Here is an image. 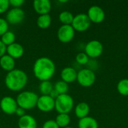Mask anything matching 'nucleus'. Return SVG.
Masks as SVG:
<instances>
[{
    "label": "nucleus",
    "mask_w": 128,
    "mask_h": 128,
    "mask_svg": "<svg viewBox=\"0 0 128 128\" xmlns=\"http://www.w3.org/2000/svg\"><path fill=\"white\" fill-rule=\"evenodd\" d=\"M33 73L40 82L50 80L56 73L55 63L48 57H40L34 62Z\"/></svg>",
    "instance_id": "f257e3e1"
},
{
    "label": "nucleus",
    "mask_w": 128,
    "mask_h": 128,
    "mask_svg": "<svg viewBox=\"0 0 128 128\" xmlns=\"http://www.w3.org/2000/svg\"><path fill=\"white\" fill-rule=\"evenodd\" d=\"M28 82V76L20 69H14L8 72L5 79V86L12 92H19L23 89Z\"/></svg>",
    "instance_id": "f03ea898"
},
{
    "label": "nucleus",
    "mask_w": 128,
    "mask_h": 128,
    "mask_svg": "<svg viewBox=\"0 0 128 128\" xmlns=\"http://www.w3.org/2000/svg\"><path fill=\"white\" fill-rule=\"evenodd\" d=\"M38 96L36 93L30 91L20 92L16 97V101L19 107L25 110H32L37 106Z\"/></svg>",
    "instance_id": "7ed1b4c3"
},
{
    "label": "nucleus",
    "mask_w": 128,
    "mask_h": 128,
    "mask_svg": "<svg viewBox=\"0 0 128 128\" xmlns=\"http://www.w3.org/2000/svg\"><path fill=\"white\" fill-rule=\"evenodd\" d=\"M74 99L68 94H60L55 100V110L58 114H68L74 108Z\"/></svg>",
    "instance_id": "20e7f679"
},
{
    "label": "nucleus",
    "mask_w": 128,
    "mask_h": 128,
    "mask_svg": "<svg viewBox=\"0 0 128 128\" xmlns=\"http://www.w3.org/2000/svg\"><path fill=\"white\" fill-rule=\"evenodd\" d=\"M95 80L96 76L94 72L89 68L82 69L79 72H77L76 80L78 83L82 87L92 86L94 83Z\"/></svg>",
    "instance_id": "39448f33"
},
{
    "label": "nucleus",
    "mask_w": 128,
    "mask_h": 128,
    "mask_svg": "<svg viewBox=\"0 0 128 128\" xmlns=\"http://www.w3.org/2000/svg\"><path fill=\"white\" fill-rule=\"evenodd\" d=\"M92 22L86 14H79L76 15L72 22V27L76 32H82L88 29Z\"/></svg>",
    "instance_id": "423d86ee"
},
{
    "label": "nucleus",
    "mask_w": 128,
    "mask_h": 128,
    "mask_svg": "<svg viewBox=\"0 0 128 128\" xmlns=\"http://www.w3.org/2000/svg\"><path fill=\"white\" fill-rule=\"evenodd\" d=\"M104 51L103 44L98 40H92L87 43L85 47V53L90 58H95L101 56Z\"/></svg>",
    "instance_id": "0eeeda50"
},
{
    "label": "nucleus",
    "mask_w": 128,
    "mask_h": 128,
    "mask_svg": "<svg viewBox=\"0 0 128 128\" xmlns=\"http://www.w3.org/2000/svg\"><path fill=\"white\" fill-rule=\"evenodd\" d=\"M75 34V30L71 25H62L57 32L58 39L64 44L70 42Z\"/></svg>",
    "instance_id": "6e6552de"
},
{
    "label": "nucleus",
    "mask_w": 128,
    "mask_h": 128,
    "mask_svg": "<svg viewBox=\"0 0 128 128\" xmlns=\"http://www.w3.org/2000/svg\"><path fill=\"white\" fill-rule=\"evenodd\" d=\"M18 105L15 99L10 96H5L0 100V109L7 115H13L15 113Z\"/></svg>",
    "instance_id": "1a4fd4ad"
},
{
    "label": "nucleus",
    "mask_w": 128,
    "mask_h": 128,
    "mask_svg": "<svg viewBox=\"0 0 128 128\" xmlns=\"http://www.w3.org/2000/svg\"><path fill=\"white\" fill-rule=\"evenodd\" d=\"M36 106L41 112H50L55 109V100L50 95H41L38 97Z\"/></svg>",
    "instance_id": "9d476101"
},
{
    "label": "nucleus",
    "mask_w": 128,
    "mask_h": 128,
    "mask_svg": "<svg viewBox=\"0 0 128 128\" xmlns=\"http://www.w3.org/2000/svg\"><path fill=\"white\" fill-rule=\"evenodd\" d=\"M25 18V12L20 8H13L9 10L6 15V20L8 23L16 25L20 23Z\"/></svg>",
    "instance_id": "9b49d317"
},
{
    "label": "nucleus",
    "mask_w": 128,
    "mask_h": 128,
    "mask_svg": "<svg viewBox=\"0 0 128 128\" xmlns=\"http://www.w3.org/2000/svg\"><path fill=\"white\" fill-rule=\"evenodd\" d=\"M92 22L94 23H100L105 19V12L104 10L98 5H93L89 8L86 14Z\"/></svg>",
    "instance_id": "f8f14e48"
},
{
    "label": "nucleus",
    "mask_w": 128,
    "mask_h": 128,
    "mask_svg": "<svg viewBox=\"0 0 128 128\" xmlns=\"http://www.w3.org/2000/svg\"><path fill=\"white\" fill-rule=\"evenodd\" d=\"M51 7L50 0H34L33 2V8L39 15L48 14L51 10Z\"/></svg>",
    "instance_id": "ddd939ff"
},
{
    "label": "nucleus",
    "mask_w": 128,
    "mask_h": 128,
    "mask_svg": "<svg viewBox=\"0 0 128 128\" xmlns=\"http://www.w3.org/2000/svg\"><path fill=\"white\" fill-rule=\"evenodd\" d=\"M7 54L14 59L21 58L24 54V48L19 43H14L7 46Z\"/></svg>",
    "instance_id": "4468645a"
},
{
    "label": "nucleus",
    "mask_w": 128,
    "mask_h": 128,
    "mask_svg": "<svg viewBox=\"0 0 128 128\" xmlns=\"http://www.w3.org/2000/svg\"><path fill=\"white\" fill-rule=\"evenodd\" d=\"M77 71L72 67H66L61 72L62 80L68 83L73 82L76 80Z\"/></svg>",
    "instance_id": "2eb2a0df"
},
{
    "label": "nucleus",
    "mask_w": 128,
    "mask_h": 128,
    "mask_svg": "<svg viewBox=\"0 0 128 128\" xmlns=\"http://www.w3.org/2000/svg\"><path fill=\"white\" fill-rule=\"evenodd\" d=\"M18 128H37V122L33 116L26 114L18 120Z\"/></svg>",
    "instance_id": "dca6fc26"
},
{
    "label": "nucleus",
    "mask_w": 128,
    "mask_h": 128,
    "mask_svg": "<svg viewBox=\"0 0 128 128\" xmlns=\"http://www.w3.org/2000/svg\"><path fill=\"white\" fill-rule=\"evenodd\" d=\"M0 67L4 70L10 72L15 69V60L8 54H5L0 58Z\"/></svg>",
    "instance_id": "f3484780"
},
{
    "label": "nucleus",
    "mask_w": 128,
    "mask_h": 128,
    "mask_svg": "<svg viewBox=\"0 0 128 128\" xmlns=\"http://www.w3.org/2000/svg\"><path fill=\"white\" fill-rule=\"evenodd\" d=\"M89 112H90V107L88 104L86 102L79 103L75 107V115L80 119L87 117Z\"/></svg>",
    "instance_id": "a211bd4d"
},
{
    "label": "nucleus",
    "mask_w": 128,
    "mask_h": 128,
    "mask_svg": "<svg viewBox=\"0 0 128 128\" xmlns=\"http://www.w3.org/2000/svg\"><path fill=\"white\" fill-rule=\"evenodd\" d=\"M79 128H98V123L97 120L92 117L87 116L79 120Z\"/></svg>",
    "instance_id": "6ab92c4d"
},
{
    "label": "nucleus",
    "mask_w": 128,
    "mask_h": 128,
    "mask_svg": "<svg viewBox=\"0 0 128 128\" xmlns=\"http://www.w3.org/2000/svg\"><path fill=\"white\" fill-rule=\"evenodd\" d=\"M51 22H52V19H51V16L49 14L39 15V16L37 19V25L40 28L42 29H46L49 28L51 25Z\"/></svg>",
    "instance_id": "aec40b11"
},
{
    "label": "nucleus",
    "mask_w": 128,
    "mask_h": 128,
    "mask_svg": "<svg viewBox=\"0 0 128 128\" xmlns=\"http://www.w3.org/2000/svg\"><path fill=\"white\" fill-rule=\"evenodd\" d=\"M59 128H64L68 127L70 122V117L68 114H58L55 120Z\"/></svg>",
    "instance_id": "412c9836"
},
{
    "label": "nucleus",
    "mask_w": 128,
    "mask_h": 128,
    "mask_svg": "<svg viewBox=\"0 0 128 128\" xmlns=\"http://www.w3.org/2000/svg\"><path fill=\"white\" fill-rule=\"evenodd\" d=\"M74 16L73 15V14L68 10H64L61 12L58 16L59 21L63 25H71L74 20Z\"/></svg>",
    "instance_id": "4be33fe9"
},
{
    "label": "nucleus",
    "mask_w": 128,
    "mask_h": 128,
    "mask_svg": "<svg viewBox=\"0 0 128 128\" xmlns=\"http://www.w3.org/2000/svg\"><path fill=\"white\" fill-rule=\"evenodd\" d=\"M54 88L52 83L50 81H42L39 85V91L41 95H50L52 90Z\"/></svg>",
    "instance_id": "5701e85b"
},
{
    "label": "nucleus",
    "mask_w": 128,
    "mask_h": 128,
    "mask_svg": "<svg viewBox=\"0 0 128 128\" xmlns=\"http://www.w3.org/2000/svg\"><path fill=\"white\" fill-rule=\"evenodd\" d=\"M15 40H16V35L11 31H8L3 35L1 36V40L6 46L15 43Z\"/></svg>",
    "instance_id": "b1692460"
},
{
    "label": "nucleus",
    "mask_w": 128,
    "mask_h": 128,
    "mask_svg": "<svg viewBox=\"0 0 128 128\" xmlns=\"http://www.w3.org/2000/svg\"><path fill=\"white\" fill-rule=\"evenodd\" d=\"M54 89L60 94H67L69 89L68 84L62 80L57 81L54 85Z\"/></svg>",
    "instance_id": "393cba45"
},
{
    "label": "nucleus",
    "mask_w": 128,
    "mask_h": 128,
    "mask_svg": "<svg viewBox=\"0 0 128 128\" xmlns=\"http://www.w3.org/2000/svg\"><path fill=\"white\" fill-rule=\"evenodd\" d=\"M117 90L122 96H128V79H123L117 84Z\"/></svg>",
    "instance_id": "a878e982"
},
{
    "label": "nucleus",
    "mask_w": 128,
    "mask_h": 128,
    "mask_svg": "<svg viewBox=\"0 0 128 128\" xmlns=\"http://www.w3.org/2000/svg\"><path fill=\"white\" fill-rule=\"evenodd\" d=\"M76 62L82 65L87 64L89 62V57L85 52H80L76 56Z\"/></svg>",
    "instance_id": "bb28decb"
},
{
    "label": "nucleus",
    "mask_w": 128,
    "mask_h": 128,
    "mask_svg": "<svg viewBox=\"0 0 128 128\" xmlns=\"http://www.w3.org/2000/svg\"><path fill=\"white\" fill-rule=\"evenodd\" d=\"M8 31V22L4 18H0V36Z\"/></svg>",
    "instance_id": "cd10ccee"
},
{
    "label": "nucleus",
    "mask_w": 128,
    "mask_h": 128,
    "mask_svg": "<svg viewBox=\"0 0 128 128\" xmlns=\"http://www.w3.org/2000/svg\"><path fill=\"white\" fill-rule=\"evenodd\" d=\"M10 6L9 0H0V14L6 12Z\"/></svg>",
    "instance_id": "c85d7f7f"
},
{
    "label": "nucleus",
    "mask_w": 128,
    "mask_h": 128,
    "mask_svg": "<svg viewBox=\"0 0 128 128\" xmlns=\"http://www.w3.org/2000/svg\"><path fill=\"white\" fill-rule=\"evenodd\" d=\"M42 128H59L55 120H48L44 122Z\"/></svg>",
    "instance_id": "c756f323"
},
{
    "label": "nucleus",
    "mask_w": 128,
    "mask_h": 128,
    "mask_svg": "<svg viewBox=\"0 0 128 128\" xmlns=\"http://www.w3.org/2000/svg\"><path fill=\"white\" fill-rule=\"evenodd\" d=\"M24 0H9L10 5L13 6V8H20L24 4Z\"/></svg>",
    "instance_id": "7c9ffc66"
},
{
    "label": "nucleus",
    "mask_w": 128,
    "mask_h": 128,
    "mask_svg": "<svg viewBox=\"0 0 128 128\" xmlns=\"http://www.w3.org/2000/svg\"><path fill=\"white\" fill-rule=\"evenodd\" d=\"M16 116H19L20 118L22 117L23 116L26 115V110H23L22 108H20V107H17V109L16 110V112L14 113Z\"/></svg>",
    "instance_id": "2f4dec72"
},
{
    "label": "nucleus",
    "mask_w": 128,
    "mask_h": 128,
    "mask_svg": "<svg viewBox=\"0 0 128 128\" xmlns=\"http://www.w3.org/2000/svg\"><path fill=\"white\" fill-rule=\"evenodd\" d=\"M6 51H7V46L0 40V58L6 54Z\"/></svg>",
    "instance_id": "473e14b6"
},
{
    "label": "nucleus",
    "mask_w": 128,
    "mask_h": 128,
    "mask_svg": "<svg viewBox=\"0 0 128 128\" xmlns=\"http://www.w3.org/2000/svg\"><path fill=\"white\" fill-rule=\"evenodd\" d=\"M50 96L52 98H53L54 100H56L58 96H59V94L53 88L52 90V92H50Z\"/></svg>",
    "instance_id": "72a5a7b5"
},
{
    "label": "nucleus",
    "mask_w": 128,
    "mask_h": 128,
    "mask_svg": "<svg viewBox=\"0 0 128 128\" xmlns=\"http://www.w3.org/2000/svg\"><path fill=\"white\" fill-rule=\"evenodd\" d=\"M71 128V127H66V128Z\"/></svg>",
    "instance_id": "f704fd0d"
}]
</instances>
